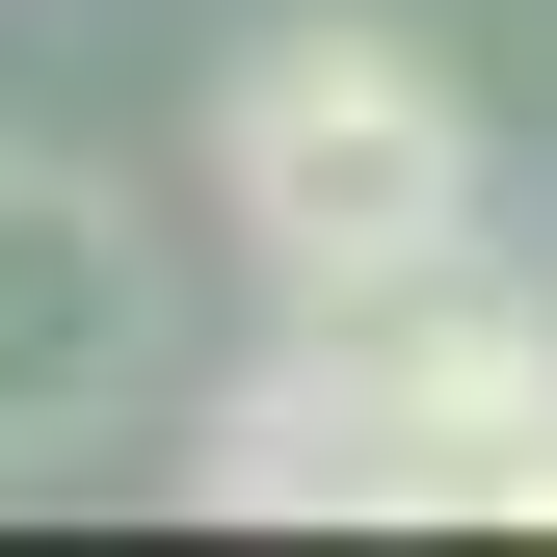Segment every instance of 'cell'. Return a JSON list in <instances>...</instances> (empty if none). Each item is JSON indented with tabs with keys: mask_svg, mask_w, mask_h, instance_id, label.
Listing matches in <instances>:
<instances>
[{
	"mask_svg": "<svg viewBox=\"0 0 557 557\" xmlns=\"http://www.w3.org/2000/svg\"><path fill=\"white\" fill-rule=\"evenodd\" d=\"M213 478L239 531H319V505H425V531H557V319H505L478 265H398V293H293V345L213 398Z\"/></svg>",
	"mask_w": 557,
	"mask_h": 557,
	"instance_id": "6da1fadb",
	"label": "cell"
},
{
	"mask_svg": "<svg viewBox=\"0 0 557 557\" xmlns=\"http://www.w3.org/2000/svg\"><path fill=\"white\" fill-rule=\"evenodd\" d=\"M213 239L265 293H398L478 265V81L425 27H265L213 81Z\"/></svg>",
	"mask_w": 557,
	"mask_h": 557,
	"instance_id": "7a4b0ae2",
	"label": "cell"
},
{
	"mask_svg": "<svg viewBox=\"0 0 557 557\" xmlns=\"http://www.w3.org/2000/svg\"><path fill=\"white\" fill-rule=\"evenodd\" d=\"M160 239H133V186L107 160H0V478H53V451H133V398H160Z\"/></svg>",
	"mask_w": 557,
	"mask_h": 557,
	"instance_id": "3957f363",
	"label": "cell"
}]
</instances>
